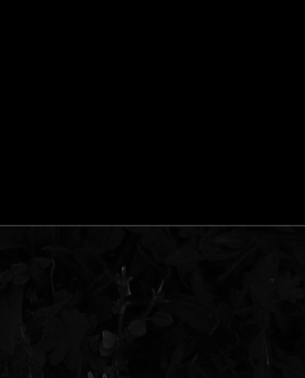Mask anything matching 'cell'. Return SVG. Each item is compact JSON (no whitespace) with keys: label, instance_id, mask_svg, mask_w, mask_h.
<instances>
[{"label":"cell","instance_id":"32","mask_svg":"<svg viewBox=\"0 0 305 378\" xmlns=\"http://www.w3.org/2000/svg\"><path fill=\"white\" fill-rule=\"evenodd\" d=\"M135 339H136L135 336H133V334L131 333V332L128 331L127 328H126V331L124 332V340L125 342L128 343V344H131V343H132Z\"/></svg>","mask_w":305,"mask_h":378},{"label":"cell","instance_id":"1","mask_svg":"<svg viewBox=\"0 0 305 378\" xmlns=\"http://www.w3.org/2000/svg\"><path fill=\"white\" fill-rule=\"evenodd\" d=\"M22 323V318H18L11 311L7 291H0V345L10 354L14 353L16 348L15 334Z\"/></svg>","mask_w":305,"mask_h":378},{"label":"cell","instance_id":"30","mask_svg":"<svg viewBox=\"0 0 305 378\" xmlns=\"http://www.w3.org/2000/svg\"><path fill=\"white\" fill-rule=\"evenodd\" d=\"M70 316H71L72 323L76 324L79 321V317H81V312L77 308H74V310L70 311Z\"/></svg>","mask_w":305,"mask_h":378},{"label":"cell","instance_id":"4","mask_svg":"<svg viewBox=\"0 0 305 378\" xmlns=\"http://www.w3.org/2000/svg\"><path fill=\"white\" fill-rule=\"evenodd\" d=\"M89 315H97L100 321H106L112 316V302L106 296L93 297L89 302Z\"/></svg>","mask_w":305,"mask_h":378},{"label":"cell","instance_id":"35","mask_svg":"<svg viewBox=\"0 0 305 378\" xmlns=\"http://www.w3.org/2000/svg\"><path fill=\"white\" fill-rule=\"evenodd\" d=\"M0 273H1V272H0ZM5 288H6V286H4V285H2V284H0V291L5 290Z\"/></svg>","mask_w":305,"mask_h":378},{"label":"cell","instance_id":"6","mask_svg":"<svg viewBox=\"0 0 305 378\" xmlns=\"http://www.w3.org/2000/svg\"><path fill=\"white\" fill-rule=\"evenodd\" d=\"M66 333V327L60 317H53L43 327L42 336H54L61 338Z\"/></svg>","mask_w":305,"mask_h":378},{"label":"cell","instance_id":"23","mask_svg":"<svg viewBox=\"0 0 305 378\" xmlns=\"http://www.w3.org/2000/svg\"><path fill=\"white\" fill-rule=\"evenodd\" d=\"M15 274L10 269L4 270V272L0 273V284H2L4 286H6L9 283H12L14 280Z\"/></svg>","mask_w":305,"mask_h":378},{"label":"cell","instance_id":"33","mask_svg":"<svg viewBox=\"0 0 305 378\" xmlns=\"http://www.w3.org/2000/svg\"><path fill=\"white\" fill-rule=\"evenodd\" d=\"M87 378H110V377L106 376L105 374L100 375V376H95V375L93 374V372H90V371H89V372H88V374H87ZM117 378H128V377H121V376H119Z\"/></svg>","mask_w":305,"mask_h":378},{"label":"cell","instance_id":"31","mask_svg":"<svg viewBox=\"0 0 305 378\" xmlns=\"http://www.w3.org/2000/svg\"><path fill=\"white\" fill-rule=\"evenodd\" d=\"M28 301L32 302V304H36V302L39 301L38 299V295H37V291L36 290H32V289H29L28 290Z\"/></svg>","mask_w":305,"mask_h":378},{"label":"cell","instance_id":"13","mask_svg":"<svg viewBox=\"0 0 305 378\" xmlns=\"http://www.w3.org/2000/svg\"><path fill=\"white\" fill-rule=\"evenodd\" d=\"M127 329L133 334V336H135L136 339H137V338L146 336L147 331H148V328H147L146 321L141 320V318L132 321V322L128 324Z\"/></svg>","mask_w":305,"mask_h":378},{"label":"cell","instance_id":"11","mask_svg":"<svg viewBox=\"0 0 305 378\" xmlns=\"http://www.w3.org/2000/svg\"><path fill=\"white\" fill-rule=\"evenodd\" d=\"M88 365H90V367L94 371L93 374L95 376H100V375L104 374L106 367H108V361H106V358H103L100 355H92L89 361H88Z\"/></svg>","mask_w":305,"mask_h":378},{"label":"cell","instance_id":"21","mask_svg":"<svg viewBox=\"0 0 305 378\" xmlns=\"http://www.w3.org/2000/svg\"><path fill=\"white\" fill-rule=\"evenodd\" d=\"M53 259L47 258V257H34V258L31 259V264H34V266H38L42 269H47L50 264H53Z\"/></svg>","mask_w":305,"mask_h":378},{"label":"cell","instance_id":"16","mask_svg":"<svg viewBox=\"0 0 305 378\" xmlns=\"http://www.w3.org/2000/svg\"><path fill=\"white\" fill-rule=\"evenodd\" d=\"M88 230H89V233H92L93 235L95 237V240L100 241V243H106V240H108L109 235H110L112 228H109V227H101V228H88Z\"/></svg>","mask_w":305,"mask_h":378},{"label":"cell","instance_id":"5","mask_svg":"<svg viewBox=\"0 0 305 378\" xmlns=\"http://www.w3.org/2000/svg\"><path fill=\"white\" fill-rule=\"evenodd\" d=\"M47 353H44L42 349H39L36 345H31L28 348V374H36V372L42 371L47 363Z\"/></svg>","mask_w":305,"mask_h":378},{"label":"cell","instance_id":"28","mask_svg":"<svg viewBox=\"0 0 305 378\" xmlns=\"http://www.w3.org/2000/svg\"><path fill=\"white\" fill-rule=\"evenodd\" d=\"M99 355L103 356V358L114 356L115 355V349H105V348H104L100 343V347H99Z\"/></svg>","mask_w":305,"mask_h":378},{"label":"cell","instance_id":"2","mask_svg":"<svg viewBox=\"0 0 305 378\" xmlns=\"http://www.w3.org/2000/svg\"><path fill=\"white\" fill-rule=\"evenodd\" d=\"M74 256L76 261L84 268L85 272L89 273L92 277H99L106 268L105 262L99 258L97 252L87 248H78L74 250Z\"/></svg>","mask_w":305,"mask_h":378},{"label":"cell","instance_id":"10","mask_svg":"<svg viewBox=\"0 0 305 378\" xmlns=\"http://www.w3.org/2000/svg\"><path fill=\"white\" fill-rule=\"evenodd\" d=\"M60 339L61 338L54 336H42L41 340L37 343V347L39 349H42L44 353H52V351H54L59 348Z\"/></svg>","mask_w":305,"mask_h":378},{"label":"cell","instance_id":"3","mask_svg":"<svg viewBox=\"0 0 305 378\" xmlns=\"http://www.w3.org/2000/svg\"><path fill=\"white\" fill-rule=\"evenodd\" d=\"M25 245L23 228L0 227V250L21 248Z\"/></svg>","mask_w":305,"mask_h":378},{"label":"cell","instance_id":"25","mask_svg":"<svg viewBox=\"0 0 305 378\" xmlns=\"http://www.w3.org/2000/svg\"><path fill=\"white\" fill-rule=\"evenodd\" d=\"M31 275L29 274H22V275H15L14 280H12V285L17 286H23L29 280Z\"/></svg>","mask_w":305,"mask_h":378},{"label":"cell","instance_id":"8","mask_svg":"<svg viewBox=\"0 0 305 378\" xmlns=\"http://www.w3.org/2000/svg\"><path fill=\"white\" fill-rule=\"evenodd\" d=\"M125 239V229L124 228H112L110 235H109L108 240H106V248L108 250H116L120 245H121L122 240Z\"/></svg>","mask_w":305,"mask_h":378},{"label":"cell","instance_id":"9","mask_svg":"<svg viewBox=\"0 0 305 378\" xmlns=\"http://www.w3.org/2000/svg\"><path fill=\"white\" fill-rule=\"evenodd\" d=\"M70 347H71L70 343H60L58 349L50 353V355H49L50 365H52V366H58L61 361L65 360L66 356H68V354H69Z\"/></svg>","mask_w":305,"mask_h":378},{"label":"cell","instance_id":"18","mask_svg":"<svg viewBox=\"0 0 305 378\" xmlns=\"http://www.w3.org/2000/svg\"><path fill=\"white\" fill-rule=\"evenodd\" d=\"M72 293H70L68 289H59L56 290L54 295H53V304L52 305H58V304H63L66 305V302L69 301V299L71 297Z\"/></svg>","mask_w":305,"mask_h":378},{"label":"cell","instance_id":"29","mask_svg":"<svg viewBox=\"0 0 305 378\" xmlns=\"http://www.w3.org/2000/svg\"><path fill=\"white\" fill-rule=\"evenodd\" d=\"M182 359V347H178L177 349L175 350V354H173V359H172V364L170 365V366L175 367L176 364H180Z\"/></svg>","mask_w":305,"mask_h":378},{"label":"cell","instance_id":"14","mask_svg":"<svg viewBox=\"0 0 305 378\" xmlns=\"http://www.w3.org/2000/svg\"><path fill=\"white\" fill-rule=\"evenodd\" d=\"M43 250L52 252L54 256L59 257L60 259H66V257L74 254V251H72L71 249H69L68 246H61V245H58V244H56V245L45 246V248H43Z\"/></svg>","mask_w":305,"mask_h":378},{"label":"cell","instance_id":"12","mask_svg":"<svg viewBox=\"0 0 305 378\" xmlns=\"http://www.w3.org/2000/svg\"><path fill=\"white\" fill-rule=\"evenodd\" d=\"M50 318H53V317L50 316L49 306H47V307L38 308V310L34 312V316L32 317V320H33V322L37 326V328L39 329V328H42V327H44L45 323H47Z\"/></svg>","mask_w":305,"mask_h":378},{"label":"cell","instance_id":"20","mask_svg":"<svg viewBox=\"0 0 305 378\" xmlns=\"http://www.w3.org/2000/svg\"><path fill=\"white\" fill-rule=\"evenodd\" d=\"M87 343H88V347H89V350L92 351L93 355H99V347H100V343H101L100 334H98V336L87 337Z\"/></svg>","mask_w":305,"mask_h":378},{"label":"cell","instance_id":"15","mask_svg":"<svg viewBox=\"0 0 305 378\" xmlns=\"http://www.w3.org/2000/svg\"><path fill=\"white\" fill-rule=\"evenodd\" d=\"M151 320L155 326L160 327V328H162V327H168L172 324V317H171L167 312H165V311H159V312H156L152 317H151Z\"/></svg>","mask_w":305,"mask_h":378},{"label":"cell","instance_id":"24","mask_svg":"<svg viewBox=\"0 0 305 378\" xmlns=\"http://www.w3.org/2000/svg\"><path fill=\"white\" fill-rule=\"evenodd\" d=\"M61 321H63L64 324H65L66 329L70 332H72V329H74V323H72L71 321V316H70V311L69 310H65L64 308L63 312H61Z\"/></svg>","mask_w":305,"mask_h":378},{"label":"cell","instance_id":"26","mask_svg":"<svg viewBox=\"0 0 305 378\" xmlns=\"http://www.w3.org/2000/svg\"><path fill=\"white\" fill-rule=\"evenodd\" d=\"M88 322H89V326H90L89 333H92V332L99 326V323H100L101 321L97 315H88Z\"/></svg>","mask_w":305,"mask_h":378},{"label":"cell","instance_id":"17","mask_svg":"<svg viewBox=\"0 0 305 378\" xmlns=\"http://www.w3.org/2000/svg\"><path fill=\"white\" fill-rule=\"evenodd\" d=\"M117 344V336L110 331H103L101 333V345L105 349H115Z\"/></svg>","mask_w":305,"mask_h":378},{"label":"cell","instance_id":"19","mask_svg":"<svg viewBox=\"0 0 305 378\" xmlns=\"http://www.w3.org/2000/svg\"><path fill=\"white\" fill-rule=\"evenodd\" d=\"M83 296H84V293H82L81 290H77V291H75V293H72L71 297L69 299V301L66 302L65 310L71 311V310H74V308H76L77 305H78L79 302H81V300L83 299Z\"/></svg>","mask_w":305,"mask_h":378},{"label":"cell","instance_id":"27","mask_svg":"<svg viewBox=\"0 0 305 378\" xmlns=\"http://www.w3.org/2000/svg\"><path fill=\"white\" fill-rule=\"evenodd\" d=\"M10 358H11V354H10L9 351L5 349L4 347H1V345H0V363H2V364L9 363Z\"/></svg>","mask_w":305,"mask_h":378},{"label":"cell","instance_id":"34","mask_svg":"<svg viewBox=\"0 0 305 378\" xmlns=\"http://www.w3.org/2000/svg\"><path fill=\"white\" fill-rule=\"evenodd\" d=\"M165 378H175V370L173 369H168L167 374H166V377Z\"/></svg>","mask_w":305,"mask_h":378},{"label":"cell","instance_id":"7","mask_svg":"<svg viewBox=\"0 0 305 378\" xmlns=\"http://www.w3.org/2000/svg\"><path fill=\"white\" fill-rule=\"evenodd\" d=\"M151 264H152V261H151V258H149L148 254L142 250H138L137 254H136L135 259H133L132 264H131V268H130L131 278L137 277L139 273L143 272V270L146 269V268H148Z\"/></svg>","mask_w":305,"mask_h":378},{"label":"cell","instance_id":"22","mask_svg":"<svg viewBox=\"0 0 305 378\" xmlns=\"http://www.w3.org/2000/svg\"><path fill=\"white\" fill-rule=\"evenodd\" d=\"M10 270H11L15 275H22V274H28L29 268L27 264L23 263V262H18V263L11 264Z\"/></svg>","mask_w":305,"mask_h":378}]
</instances>
